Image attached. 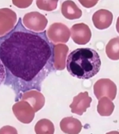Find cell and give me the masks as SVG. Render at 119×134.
<instances>
[{
  "label": "cell",
  "instance_id": "6da1fadb",
  "mask_svg": "<svg viewBox=\"0 0 119 134\" xmlns=\"http://www.w3.org/2000/svg\"><path fill=\"white\" fill-rule=\"evenodd\" d=\"M54 49L45 30H29L22 18L0 36V60L6 70L4 83L13 91L15 101L26 92L41 91L43 81L54 70Z\"/></svg>",
  "mask_w": 119,
  "mask_h": 134
},
{
  "label": "cell",
  "instance_id": "7a4b0ae2",
  "mask_svg": "<svg viewBox=\"0 0 119 134\" xmlns=\"http://www.w3.org/2000/svg\"><path fill=\"white\" fill-rule=\"evenodd\" d=\"M69 73L78 79L91 78L100 71L101 60L96 50L91 48H77L69 54L66 61Z\"/></svg>",
  "mask_w": 119,
  "mask_h": 134
},
{
  "label": "cell",
  "instance_id": "3957f363",
  "mask_svg": "<svg viewBox=\"0 0 119 134\" xmlns=\"http://www.w3.org/2000/svg\"><path fill=\"white\" fill-rule=\"evenodd\" d=\"M93 92L96 98L98 100L102 97H107L113 100L116 96L117 87L110 79L102 78L94 84Z\"/></svg>",
  "mask_w": 119,
  "mask_h": 134
},
{
  "label": "cell",
  "instance_id": "277c9868",
  "mask_svg": "<svg viewBox=\"0 0 119 134\" xmlns=\"http://www.w3.org/2000/svg\"><path fill=\"white\" fill-rule=\"evenodd\" d=\"M71 36L75 43L78 45H86L91 38V31L87 25L79 23L72 27Z\"/></svg>",
  "mask_w": 119,
  "mask_h": 134
},
{
  "label": "cell",
  "instance_id": "5b68a950",
  "mask_svg": "<svg viewBox=\"0 0 119 134\" xmlns=\"http://www.w3.org/2000/svg\"><path fill=\"white\" fill-rule=\"evenodd\" d=\"M91 102L92 98L88 96L87 92H81L73 98V103L70 105L71 111L73 113L81 115L90 108Z\"/></svg>",
  "mask_w": 119,
  "mask_h": 134
},
{
  "label": "cell",
  "instance_id": "8992f818",
  "mask_svg": "<svg viewBox=\"0 0 119 134\" xmlns=\"http://www.w3.org/2000/svg\"><path fill=\"white\" fill-rule=\"evenodd\" d=\"M94 26L98 29H105L110 27L113 21L112 13L106 9H100L92 17Z\"/></svg>",
  "mask_w": 119,
  "mask_h": 134
},
{
  "label": "cell",
  "instance_id": "52a82bcc",
  "mask_svg": "<svg viewBox=\"0 0 119 134\" xmlns=\"http://www.w3.org/2000/svg\"><path fill=\"white\" fill-rule=\"evenodd\" d=\"M60 127L62 131L67 134H79L82 129V124L79 119L69 117L61 121Z\"/></svg>",
  "mask_w": 119,
  "mask_h": 134
},
{
  "label": "cell",
  "instance_id": "ba28073f",
  "mask_svg": "<svg viewBox=\"0 0 119 134\" xmlns=\"http://www.w3.org/2000/svg\"><path fill=\"white\" fill-rule=\"evenodd\" d=\"M61 12L63 16L69 20L80 18L82 15V11L79 9L75 3L73 1L68 0L62 4Z\"/></svg>",
  "mask_w": 119,
  "mask_h": 134
},
{
  "label": "cell",
  "instance_id": "9c48e42d",
  "mask_svg": "<svg viewBox=\"0 0 119 134\" xmlns=\"http://www.w3.org/2000/svg\"><path fill=\"white\" fill-rule=\"evenodd\" d=\"M23 21L25 25L30 27H45L47 23V19L45 18L44 15L35 12L30 13L25 15Z\"/></svg>",
  "mask_w": 119,
  "mask_h": 134
},
{
  "label": "cell",
  "instance_id": "30bf717a",
  "mask_svg": "<svg viewBox=\"0 0 119 134\" xmlns=\"http://www.w3.org/2000/svg\"><path fill=\"white\" fill-rule=\"evenodd\" d=\"M115 105L112 100L107 97H102L98 100V104L97 106V111L100 116L109 117L112 115L114 110Z\"/></svg>",
  "mask_w": 119,
  "mask_h": 134
},
{
  "label": "cell",
  "instance_id": "8fae6325",
  "mask_svg": "<svg viewBox=\"0 0 119 134\" xmlns=\"http://www.w3.org/2000/svg\"><path fill=\"white\" fill-rule=\"evenodd\" d=\"M50 31L54 34L57 38L63 42H67L70 38V30L66 25L61 23H55L50 28Z\"/></svg>",
  "mask_w": 119,
  "mask_h": 134
},
{
  "label": "cell",
  "instance_id": "7c38bea8",
  "mask_svg": "<svg viewBox=\"0 0 119 134\" xmlns=\"http://www.w3.org/2000/svg\"><path fill=\"white\" fill-rule=\"evenodd\" d=\"M106 54L111 60H119V36L115 37L108 42L106 46Z\"/></svg>",
  "mask_w": 119,
  "mask_h": 134
},
{
  "label": "cell",
  "instance_id": "4fadbf2b",
  "mask_svg": "<svg viewBox=\"0 0 119 134\" xmlns=\"http://www.w3.org/2000/svg\"><path fill=\"white\" fill-rule=\"evenodd\" d=\"M35 131L36 134H54V124L48 119H41L36 124Z\"/></svg>",
  "mask_w": 119,
  "mask_h": 134
},
{
  "label": "cell",
  "instance_id": "5bb4252c",
  "mask_svg": "<svg viewBox=\"0 0 119 134\" xmlns=\"http://www.w3.org/2000/svg\"><path fill=\"white\" fill-rule=\"evenodd\" d=\"M58 1V0H36V4L40 9L50 11L56 8Z\"/></svg>",
  "mask_w": 119,
  "mask_h": 134
},
{
  "label": "cell",
  "instance_id": "9a60e30c",
  "mask_svg": "<svg viewBox=\"0 0 119 134\" xmlns=\"http://www.w3.org/2000/svg\"><path fill=\"white\" fill-rule=\"evenodd\" d=\"M13 3L19 8H26L31 5L32 0H13Z\"/></svg>",
  "mask_w": 119,
  "mask_h": 134
},
{
  "label": "cell",
  "instance_id": "2e32d148",
  "mask_svg": "<svg viewBox=\"0 0 119 134\" xmlns=\"http://www.w3.org/2000/svg\"><path fill=\"white\" fill-rule=\"evenodd\" d=\"M0 134H17V132L15 128L6 126L0 129Z\"/></svg>",
  "mask_w": 119,
  "mask_h": 134
},
{
  "label": "cell",
  "instance_id": "e0dca14e",
  "mask_svg": "<svg viewBox=\"0 0 119 134\" xmlns=\"http://www.w3.org/2000/svg\"><path fill=\"white\" fill-rule=\"evenodd\" d=\"M78 1L84 7L88 8L93 7L98 2V1H94V0H78Z\"/></svg>",
  "mask_w": 119,
  "mask_h": 134
},
{
  "label": "cell",
  "instance_id": "ac0fdd59",
  "mask_svg": "<svg viewBox=\"0 0 119 134\" xmlns=\"http://www.w3.org/2000/svg\"><path fill=\"white\" fill-rule=\"evenodd\" d=\"M6 79V70L4 65L0 60V86L4 83Z\"/></svg>",
  "mask_w": 119,
  "mask_h": 134
},
{
  "label": "cell",
  "instance_id": "d6986e66",
  "mask_svg": "<svg viewBox=\"0 0 119 134\" xmlns=\"http://www.w3.org/2000/svg\"><path fill=\"white\" fill-rule=\"evenodd\" d=\"M116 28V30H117V31H118V33L119 34V16L118 17V18H117Z\"/></svg>",
  "mask_w": 119,
  "mask_h": 134
},
{
  "label": "cell",
  "instance_id": "ffe728a7",
  "mask_svg": "<svg viewBox=\"0 0 119 134\" xmlns=\"http://www.w3.org/2000/svg\"><path fill=\"white\" fill-rule=\"evenodd\" d=\"M106 134H119V132L117 131H112L106 133Z\"/></svg>",
  "mask_w": 119,
  "mask_h": 134
},
{
  "label": "cell",
  "instance_id": "44dd1931",
  "mask_svg": "<svg viewBox=\"0 0 119 134\" xmlns=\"http://www.w3.org/2000/svg\"><path fill=\"white\" fill-rule=\"evenodd\" d=\"M94 1H98V0H94Z\"/></svg>",
  "mask_w": 119,
  "mask_h": 134
}]
</instances>
